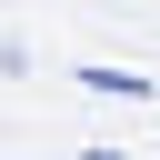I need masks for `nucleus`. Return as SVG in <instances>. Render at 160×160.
<instances>
[{"label":"nucleus","mask_w":160,"mask_h":160,"mask_svg":"<svg viewBox=\"0 0 160 160\" xmlns=\"http://www.w3.org/2000/svg\"><path fill=\"white\" fill-rule=\"evenodd\" d=\"M80 160H130V150H80Z\"/></svg>","instance_id":"f03ea898"},{"label":"nucleus","mask_w":160,"mask_h":160,"mask_svg":"<svg viewBox=\"0 0 160 160\" xmlns=\"http://www.w3.org/2000/svg\"><path fill=\"white\" fill-rule=\"evenodd\" d=\"M80 90H100V100H150V80H140V70H110V60L80 70Z\"/></svg>","instance_id":"f257e3e1"}]
</instances>
